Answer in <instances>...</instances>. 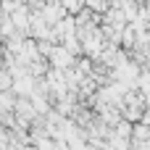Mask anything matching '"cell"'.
<instances>
[{
    "label": "cell",
    "instance_id": "1",
    "mask_svg": "<svg viewBox=\"0 0 150 150\" xmlns=\"http://www.w3.org/2000/svg\"><path fill=\"white\" fill-rule=\"evenodd\" d=\"M148 5H150V0H148Z\"/></svg>",
    "mask_w": 150,
    "mask_h": 150
}]
</instances>
